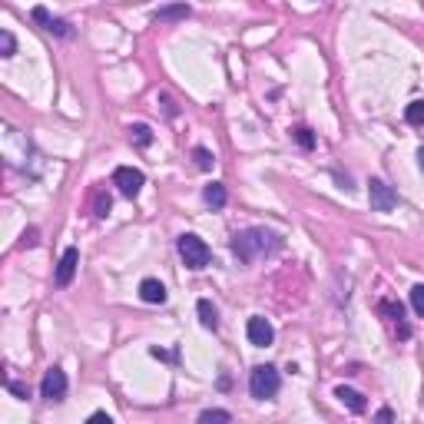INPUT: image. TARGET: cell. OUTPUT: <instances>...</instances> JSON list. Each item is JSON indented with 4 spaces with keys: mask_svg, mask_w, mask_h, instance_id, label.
Returning a JSON list of instances; mask_svg holds the SVG:
<instances>
[{
    "mask_svg": "<svg viewBox=\"0 0 424 424\" xmlns=\"http://www.w3.org/2000/svg\"><path fill=\"white\" fill-rule=\"evenodd\" d=\"M282 245H285V239L279 232H272L265 226H252L232 236V256L239 262H245V265H252L258 258H269L275 252H282Z\"/></svg>",
    "mask_w": 424,
    "mask_h": 424,
    "instance_id": "6da1fadb",
    "label": "cell"
},
{
    "mask_svg": "<svg viewBox=\"0 0 424 424\" xmlns=\"http://www.w3.org/2000/svg\"><path fill=\"white\" fill-rule=\"evenodd\" d=\"M279 388H282V378H279V368L275 364H256L252 368V375H249V391H252V398L269 401V398L279 394Z\"/></svg>",
    "mask_w": 424,
    "mask_h": 424,
    "instance_id": "7a4b0ae2",
    "label": "cell"
},
{
    "mask_svg": "<svg viewBox=\"0 0 424 424\" xmlns=\"http://www.w3.org/2000/svg\"><path fill=\"white\" fill-rule=\"evenodd\" d=\"M176 249H179V258L186 262V269H193V272H199V269H206L212 262V249L199 236H193V232H186V236H179V242H176Z\"/></svg>",
    "mask_w": 424,
    "mask_h": 424,
    "instance_id": "3957f363",
    "label": "cell"
},
{
    "mask_svg": "<svg viewBox=\"0 0 424 424\" xmlns=\"http://www.w3.org/2000/svg\"><path fill=\"white\" fill-rule=\"evenodd\" d=\"M143 182H146V176H143L139 169H133V166L113 169V186H116L126 199H136L139 189H143Z\"/></svg>",
    "mask_w": 424,
    "mask_h": 424,
    "instance_id": "277c9868",
    "label": "cell"
},
{
    "mask_svg": "<svg viewBox=\"0 0 424 424\" xmlns=\"http://www.w3.org/2000/svg\"><path fill=\"white\" fill-rule=\"evenodd\" d=\"M368 199H371V209L375 212H391L398 206V193L385 179H371L368 182Z\"/></svg>",
    "mask_w": 424,
    "mask_h": 424,
    "instance_id": "5b68a950",
    "label": "cell"
},
{
    "mask_svg": "<svg viewBox=\"0 0 424 424\" xmlns=\"http://www.w3.org/2000/svg\"><path fill=\"white\" fill-rule=\"evenodd\" d=\"M245 335H249V342L256 345V348H269L275 342V328L269 325V318L262 315H252L249 318V325H245Z\"/></svg>",
    "mask_w": 424,
    "mask_h": 424,
    "instance_id": "8992f818",
    "label": "cell"
},
{
    "mask_svg": "<svg viewBox=\"0 0 424 424\" xmlns=\"http://www.w3.org/2000/svg\"><path fill=\"white\" fill-rule=\"evenodd\" d=\"M378 312L385 315V321L394 328V335H398V338H411V328H408V321H405V308H401V305L385 299V302L378 305Z\"/></svg>",
    "mask_w": 424,
    "mask_h": 424,
    "instance_id": "52a82bcc",
    "label": "cell"
},
{
    "mask_svg": "<svg viewBox=\"0 0 424 424\" xmlns=\"http://www.w3.org/2000/svg\"><path fill=\"white\" fill-rule=\"evenodd\" d=\"M63 394H67V375H63L60 368H50L40 381V398L46 401H60Z\"/></svg>",
    "mask_w": 424,
    "mask_h": 424,
    "instance_id": "ba28073f",
    "label": "cell"
},
{
    "mask_svg": "<svg viewBox=\"0 0 424 424\" xmlns=\"http://www.w3.org/2000/svg\"><path fill=\"white\" fill-rule=\"evenodd\" d=\"M76 265H80V249H73V245H70V249L60 256V262H57V275H53V279H57V285L67 288L70 282H73Z\"/></svg>",
    "mask_w": 424,
    "mask_h": 424,
    "instance_id": "9c48e42d",
    "label": "cell"
},
{
    "mask_svg": "<svg viewBox=\"0 0 424 424\" xmlns=\"http://www.w3.org/2000/svg\"><path fill=\"white\" fill-rule=\"evenodd\" d=\"M33 20L44 24V30L53 33V37H73V27H70L67 20H60V17H50L46 7H33Z\"/></svg>",
    "mask_w": 424,
    "mask_h": 424,
    "instance_id": "30bf717a",
    "label": "cell"
},
{
    "mask_svg": "<svg viewBox=\"0 0 424 424\" xmlns=\"http://www.w3.org/2000/svg\"><path fill=\"white\" fill-rule=\"evenodd\" d=\"M139 299L150 305H163L166 302V285H163L159 279H143V282H139Z\"/></svg>",
    "mask_w": 424,
    "mask_h": 424,
    "instance_id": "8fae6325",
    "label": "cell"
},
{
    "mask_svg": "<svg viewBox=\"0 0 424 424\" xmlns=\"http://www.w3.org/2000/svg\"><path fill=\"white\" fill-rule=\"evenodd\" d=\"M189 14H193L189 3H166V7H159V10L152 14V20H156V24H176V20H186Z\"/></svg>",
    "mask_w": 424,
    "mask_h": 424,
    "instance_id": "7c38bea8",
    "label": "cell"
},
{
    "mask_svg": "<svg viewBox=\"0 0 424 424\" xmlns=\"http://www.w3.org/2000/svg\"><path fill=\"white\" fill-rule=\"evenodd\" d=\"M335 398H338V401H342L345 408L355 411V414H362V411L368 408L364 394H362V391H355V388H345V385H342V388H335Z\"/></svg>",
    "mask_w": 424,
    "mask_h": 424,
    "instance_id": "4fadbf2b",
    "label": "cell"
},
{
    "mask_svg": "<svg viewBox=\"0 0 424 424\" xmlns=\"http://www.w3.org/2000/svg\"><path fill=\"white\" fill-rule=\"evenodd\" d=\"M196 312H199V321H202V328H219V312H215V305L209 299H199L196 302Z\"/></svg>",
    "mask_w": 424,
    "mask_h": 424,
    "instance_id": "5bb4252c",
    "label": "cell"
},
{
    "mask_svg": "<svg viewBox=\"0 0 424 424\" xmlns=\"http://www.w3.org/2000/svg\"><path fill=\"white\" fill-rule=\"evenodd\" d=\"M202 199H206V206H212V209H222L226 206V186L222 182H209L206 189H202Z\"/></svg>",
    "mask_w": 424,
    "mask_h": 424,
    "instance_id": "9a60e30c",
    "label": "cell"
},
{
    "mask_svg": "<svg viewBox=\"0 0 424 424\" xmlns=\"http://www.w3.org/2000/svg\"><path fill=\"white\" fill-rule=\"evenodd\" d=\"M130 139H133L136 146H143V150H146V146L152 143V130L146 126V123H136V126H130Z\"/></svg>",
    "mask_w": 424,
    "mask_h": 424,
    "instance_id": "2e32d148",
    "label": "cell"
},
{
    "mask_svg": "<svg viewBox=\"0 0 424 424\" xmlns=\"http://www.w3.org/2000/svg\"><path fill=\"white\" fill-rule=\"evenodd\" d=\"M405 120L411 126H424V100H414V103L405 106Z\"/></svg>",
    "mask_w": 424,
    "mask_h": 424,
    "instance_id": "e0dca14e",
    "label": "cell"
},
{
    "mask_svg": "<svg viewBox=\"0 0 424 424\" xmlns=\"http://www.w3.org/2000/svg\"><path fill=\"white\" fill-rule=\"evenodd\" d=\"M292 136L299 139V146H302V150H315V136H312V130H308V126H295V130H292Z\"/></svg>",
    "mask_w": 424,
    "mask_h": 424,
    "instance_id": "ac0fdd59",
    "label": "cell"
},
{
    "mask_svg": "<svg viewBox=\"0 0 424 424\" xmlns=\"http://www.w3.org/2000/svg\"><path fill=\"white\" fill-rule=\"evenodd\" d=\"M193 159H196L199 169H212V166H215V156H212L206 146H196V150H193Z\"/></svg>",
    "mask_w": 424,
    "mask_h": 424,
    "instance_id": "d6986e66",
    "label": "cell"
},
{
    "mask_svg": "<svg viewBox=\"0 0 424 424\" xmlns=\"http://www.w3.org/2000/svg\"><path fill=\"white\" fill-rule=\"evenodd\" d=\"M17 53V40H14V33L10 30H3L0 33V57H14Z\"/></svg>",
    "mask_w": 424,
    "mask_h": 424,
    "instance_id": "ffe728a7",
    "label": "cell"
},
{
    "mask_svg": "<svg viewBox=\"0 0 424 424\" xmlns=\"http://www.w3.org/2000/svg\"><path fill=\"white\" fill-rule=\"evenodd\" d=\"M199 421H202V424H209V421H232V414H229V411H219V408H209V411H202V414H199Z\"/></svg>",
    "mask_w": 424,
    "mask_h": 424,
    "instance_id": "44dd1931",
    "label": "cell"
},
{
    "mask_svg": "<svg viewBox=\"0 0 424 424\" xmlns=\"http://www.w3.org/2000/svg\"><path fill=\"white\" fill-rule=\"evenodd\" d=\"M411 308L424 318V285H414L411 288Z\"/></svg>",
    "mask_w": 424,
    "mask_h": 424,
    "instance_id": "7402d4cb",
    "label": "cell"
},
{
    "mask_svg": "<svg viewBox=\"0 0 424 424\" xmlns=\"http://www.w3.org/2000/svg\"><path fill=\"white\" fill-rule=\"evenodd\" d=\"M109 206H113V199L106 196V193H100V196H96V215L106 219V215H109Z\"/></svg>",
    "mask_w": 424,
    "mask_h": 424,
    "instance_id": "603a6c76",
    "label": "cell"
},
{
    "mask_svg": "<svg viewBox=\"0 0 424 424\" xmlns=\"http://www.w3.org/2000/svg\"><path fill=\"white\" fill-rule=\"evenodd\" d=\"M24 245H37V229H27V232H24Z\"/></svg>",
    "mask_w": 424,
    "mask_h": 424,
    "instance_id": "cb8c5ba5",
    "label": "cell"
},
{
    "mask_svg": "<svg viewBox=\"0 0 424 424\" xmlns=\"http://www.w3.org/2000/svg\"><path fill=\"white\" fill-rule=\"evenodd\" d=\"M90 421H106V424H109V421H113V418H109L106 411H93V414H90Z\"/></svg>",
    "mask_w": 424,
    "mask_h": 424,
    "instance_id": "d4e9b609",
    "label": "cell"
},
{
    "mask_svg": "<svg viewBox=\"0 0 424 424\" xmlns=\"http://www.w3.org/2000/svg\"><path fill=\"white\" fill-rule=\"evenodd\" d=\"M10 391H14L17 398H27V388H24V385H17V381H10Z\"/></svg>",
    "mask_w": 424,
    "mask_h": 424,
    "instance_id": "484cf974",
    "label": "cell"
},
{
    "mask_svg": "<svg viewBox=\"0 0 424 424\" xmlns=\"http://www.w3.org/2000/svg\"><path fill=\"white\" fill-rule=\"evenodd\" d=\"M378 418H381V421H394V411H391V408H381V411H378Z\"/></svg>",
    "mask_w": 424,
    "mask_h": 424,
    "instance_id": "4316f807",
    "label": "cell"
},
{
    "mask_svg": "<svg viewBox=\"0 0 424 424\" xmlns=\"http://www.w3.org/2000/svg\"><path fill=\"white\" fill-rule=\"evenodd\" d=\"M418 166L424 169V146H421V150H418Z\"/></svg>",
    "mask_w": 424,
    "mask_h": 424,
    "instance_id": "83f0119b",
    "label": "cell"
}]
</instances>
